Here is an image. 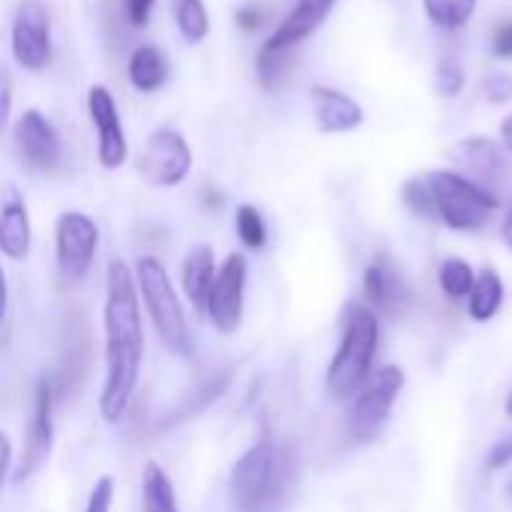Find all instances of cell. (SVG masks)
<instances>
[{"mask_svg": "<svg viewBox=\"0 0 512 512\" xmlns=\"http://www.w3.org/2000/svg\"><path fill=\"white\" fill-rule=\"evenodd\" d=\"M510 495H512V483H510Z\"/></svg>", "mask_w": 512, "mask_h": 512, "instance_id": "ee69618b", "label": "cell"}, {"mask_svg": "<svg viewBox=\"0 0 512 512\" xmlns=\"http://www.w3.org/2000/svg\"><path fill=\"white\" fill-rule=\"evenodd\" d=\"M378 339H381V330H378L375 312L354 303L345 315L342 342L327 369V390L333 399H345L369 381L372 363L378 354Z\"/></svg>", "mask_w": 512, "mask_h": 512, "instance_id": "7a4b0ae2", "label": "cell"}, {"mask_svg": "<svg viewBox=\"0 0 512 512\" xmlns=\"http://www.w3.org/2000/svg\"><path fill=\"white\" fill-rule=\"evenodd\" d=\"M156 0H126V15H129V24L132 27H144L150 21V12H153Z\"/></svg>", "mask_w": 512, "mask_h": 512, "instance_id": "836d02e7", "label": "cell"}, {"mask_svg": "<svg viewBox=\"0 0 512 512\" xmlns=\"http://www.w3.org/2000/svg\"><path fill=\"white\" fill-rule=\"evenodd\" d=\"M324 24V15L309 9V6H294L285 21H279V27L264 39V48L270 51H294L303 39H309L318 27Z\"/></svg>", "mask_w": 512, "mask_h": 512, "instance_id": "d6986e66", "label": "cell"}, {"mask_svg": "<svg viewBox=\"0 0 512 512\" xmlns=\"http://www.w3.org/2000/svg\"><path fill=\"white\" fill-rule=\"evenodd\" d=\"M501 237H504L507 249H510V252H512V207H510V210H507L504 222H501Z\"/></svg>", "mask_w": 512, "mask_h": 512, "instance_id": "60d3db41", "label": "cell"}, {"mask_svg": "<svg viewBox=\"0 0 512 512\" xmlns=\"http://www.w3.org/2000/svg\"><path fill=\"white\" fill-rule=\"evenodd\" d=\"M363 294L372 303V309L384 312V315H402L408 306V285L399 276V270L387 261V258H375L366 273H363Z\"/></svg>", "mask_w": 512, "mask_h": 512, "instance_id": "2e32d148", "label": "cell"}, {"mask_svg": "<svg viewBox=\"0 0 512 512\" xmlns=\"http://www.w3.org/2000/svg\"><path fill=\"white\" fill-rule=\"evenodd\" d=\"M501 141H504V150L512 153V114L501 120Z\"/></svg>", "mask_w": 512, "mask_h": 512, "instance_id": "f35d334b", "label": "cell"}, {"mask_svg": "<svg viewBox=\"0 0 512 512\" xmlns=\"http://www.w3.org/2000/svg\"><path fill=\"white\" fill-rule=\"evenodd\" d=\"M426 183L432 192L435 216L450 231H480L489 225V219L498 210V195L492 189L474 183L462 171H453V168L432 171L426 177Z\"/></svg>", "mask_w": 512, "mask_h": 512, "instance_id": "277c9868", "label": "cell"}, {"mask_svg": "<svg viewBox=\"0 0 512 512\" xmlns=\"http://www.w3.org/2000/svg\"><path fill=\"white\" fill-rule=\"evenodd\" d=\"M282 492L285 462L270 441H258L231 471V507L237 512H267Z\"/></svg>", "mask_w": 512, "mask_h": 512, "instance_id": "5b68a950", "label": "cell"}, {"mask_svg": "<svg viewBox=\"0 0 512 512\" xmlns=\"http://www.w3.org/2000/svg\"><path fill=\"white\" fill-rule=\"evenodd\" d=\"M300 6H309V9H315V12H321L324 18L330 15V9L336 6V0H297Z\"/></svg>", "mask_w": 512, "mask_h": 512, "instance_id": "74e56055", "label": "cell"}, {"mask_svg": "<svg viewBox=\"0 0 512 512\" xmlns=\"http://www.w3.org/2000/svg\"><path fill=\"white\" fill-rule=\"evenodd\" d=\"M192 171V147L177 129H156L141 153V174L156 189L180 186Z\"/></svg>", "mask_w": 512, "mask_h": 512, "instance_id": "9c48e42d", "label": "cell"}, {"mask_svg": "<svg viewBox=\"0 0 512 512\" xmlns=\"http://www.w3.org/2000/svg\"><path fill=\"white\" fill-rule=\"evenodd\" d=\"M312 96V111H315V123L324 135H345L363 126L366 111L363 105L348 96L339 87H327V84H312L309 90Z\"/></svg>", "mask_w": 512, "mask_h": 512, "instance_id": "5bb4252c", "label": "cell"}, {"mask_svg": "<svg viewBox=\"0 0 512 512\" xmlns=\"http://www.w3.org/2000/svg\"><path fill=\"white\" fill-rule=\"evenodd\" d=\"M174 21L189 45H198L210 33V15L204 0H174Z\"/></svg>", "mask_w": 512, "mask_h": 512, "instance_id": "cb8c5ba5", "label": "cell"}, {"mask_svg": "<svg viewBox=\"0 0 512 512\" xmlns=\"http://www.w3.org/2000/svg\"><path fill=\"white\" fill-rule=\"evenodd\" d=\"M507 417H512V393L510 399H507Z\"/></svg>", "mask_w": 512, "mask_h": 512, "instance_id": "7bdbcfd3", "label": "cell"}, {"mask_svg": "<svg viewBox=\"0 0 512 512\" xmlns=\"http://www.w3.org/2000/svg\"><path fill=\"white\" fill-rule=\"evenodd\" d=\"M492 54L498 60H512V18H504L492 30Z\"/></svg>", "mask_w": 512, "mask_h": 512, "instance_id": "1f68e13d", "label": "cell"}, {"mask_svg": "<svg viewBox=\"0 0 512 512\" xmlns=\"http://www.w3.org/2000/svg\"><path fill=\"white\" fill-rule=\"evenodd\" d=\"M234 222H237V237H240V243H243L246 249L258 252V249L267 246V222H264V216H261L258 207L240 204Z\"/></svg>", "mask_w": 512, "mask_h": 512, "instance_id": "484cf974", "label": "cell"}, {"mask_svg": "<svg viewBox=\"0 0 512 512\" xmlns=\"http://www.w3.org/2000/svg\"><path fill=\"white\" fill-rule=\"evenodd\" d=\"M207 207H222V195H219V192H216V195L207 192Z\"/></svg>", "mask_w": 512, "mask_h": 512, "instance_id": "b9f144b4", "label": "cell"}, {"mask_svg": "<svg viewBox=\"0 0 512 512\" xmlns=\"http://www.w3.org/2000/svg\"><path fill=\"white\" fill-rule=\"evenodd\" d=\"M465 81H468V75H465V66H462L459 57L447 54V57L438 60V66H435V90H438V96L456 99L465 90Z\"/></svg>", "mask_w": 512, "mask_h": 512, "instance_id": "83f0119b", "label": "cell"}, {"mask_svg": "<svg viewBox=\"0 0 512 512\" xmlns=\"http://www.w3.org/2000/svg\"><path fill=\"white\" fill-rule=\"evenodd\" d=\"M474 279H477L474 267H471L468 261H462V258H447V261L441 264V270H438L441 291H444L450 300L468 297L471 288H474Z\"/></svg>", "mask_w": 512, "mask_h": 512, "instance_id": "d4e9b609", "label": "cell"}, {"mask_svg": "<svg viewBox=\"0 0 512 512\" xmlns=\"http://www.w3.org/2000/svg\"><path fill=\"white\" fill-rule=\"evenodd\" d=\"M402 387H405V372L399 366L378 369L360 387V396L354 399V408H351V435L357 441H372L381 435Z\"/></svg>", "mask_w": 512, "mask_h": 512, "instance_id": "8992f818", "label": "cell"}, {"mask_svg": "<svg viewBox=\"0 0 512 512\" xmlns=\"http://www.w3.org/2000/svg\"><path fill=\"white\" fill-rule=\"evenodd\" d=\"M501 303H504V282H501L498 270L486 267V270L474 279V288H471V294H468V315H471L474 321H480V324H483V321H492V318L498 315Z\"/></svg>", "mask_w": 512, "mask_h": 512, "instance_id": "44dd1931", "label": "cell"}, {"mask_svg": "<svg viewBox=\"0 0 512 512\" xmlns=\"http://www.w3.org/2000/svg\"><path fill=\"white\" fill-rule=\"evenodd\" d=\"M12 60L24 72H45L54 45H51V15L42 0H21L12 18Z\"/></svg>", "mask_w": 512, "mask_h": 512, "instance_id": "52a82bcc", "label": "cell"}, {"mask_svg": "<svg viewBox=\"0 0 512 512\" xmlns=\"http://www.w3.org/2000/svg\"><path fill=\"white\" fill-rule=\"evenodd\" d=\"M402 201H405V207H408L414 216H420V219H432V216H435V204H432L429 183L420 180V177H414V180H408V183L402 186Z\"/></svg>", "mask_w": 512, "mask_h": 512, "instance_id": "f1b7e54d", "label": "cell"}, {"mask_svg": "<svg viewBox=\"0 0 512 512\" xmlns=\"http://www.w3.org/2000/svg\"><path fill=\"white\" fill-rule=\"evenodd\" d=\"M9 465H12V444H9V438L0 432V489H3V480H6Z\"/></svg>", "mask_w": 512, "mask_h": 512, "instance_id": "8d00e7d4", "label": "cell"}, {"mask_svg": "<svg viewBox=\"0 0 512 512\" xmlns=\"http://www.w3.org/2000/svg\"><path fill=\"white\" fill-rule=\"evenodd\" d=\"M135 285H138V297L144 300L147 315H150L162 345L171 354L186 357L192 348V336H189V324H186L180 297L168 279L165 264L153 255H141L135 261Z\"/></svg>", "mask_w": 512, "mask_h": 512, "instance_id": "3957f363", "label": "cell"}, {"mask_svg": "<svg viewBox=\"0 0 512 512\" xmlns=\"http://www.w3.org/2000/svg\"><path fill=\"white\" fill-rule=\"evenodd\" d=\"M105 384L99 414L105 423H120L141 375L144 360V321L135 273L126 261L114 258L105 276Z\"/></svg>", "mask_w": 512, "mask_h": 512, "instance_id": "6da1fadb", "label": "cell"}, {"mask_svg": "<svg viewBox=\"0 0 512 512\" xmlns=\"http://www.w3.org/2000/svg\"><path fill=\"white\" fill-rule=\"evenodd\" d=\"M126 75H129V84L138 93H156V90H162L168 84L171 66H168V57L162 54V48H156V45H138L129 54Z\"/></svg>", "mask_w": 512, "mask_h": 512, "instance_id": "ac0fdd59", "label": "cell"}, {"mask_svg": "<svg viewBox=\"0 0 512 512\" xmlns=\"http://www.w3.org/2000/svg\"><path fill=\"white\" fill-rule=\"evenodd\" d=\"M54 252L63 279L78 282L90 273L99 252V225L78 210H66L54 225Z\"/></svg>", "mask_w": 512, "mask_h": 512, "instance_id": "ba28073f", "label": "cell"}, {"mask_svg": "<svg viewBox=\"0 0 512 512\" xmlns=\"http://www.w3.org/2000/svg\"><path fill=\"white\" fill-rule=\"evenodd\" d=\"M51 444H54V390L42 378L33 393V411H30V423H27V435H24V453H21V465L15 468L12 480L15 483L30 480L48 462Z\"/></svg>", "mask_w": 512, "mask_h": 512, "instance_id": "7c38bea8", "label": "cell"}, {"mask_svg": "<svg viewBox=\"0 0 512 512\" xmlns=\"http://www.w3.org/2000/svg\"><path fill=\"white\" fill-rule=\"evenodd\" d=\"M288 60H291V51H270L261 45L258 57H255V72H258V81L264 90H279V84L285 81V72H288Z\"/></svg>", "mask_w": 512, "mask_h": 512, "instance_id": "4316f807", "label": "cell"}, {"mask_svg": "<svg viewBox=\"0 0 512 512\" xmlns=\"http://www.w3.org/2000/svg\"><path fill=\"white\" fill-rule=\"evenodd\" d=\"M483 96H486V102H492V105H507L512 102V75L510 72H504V69H498V72H489L486 78H483Z\"/></svg>", "mask_w": 512, "mask_h": 512, "instance_id": "f546056e", "label": "cell"}, {"mask_svg": "<svg viewBox=\"0 0 512 512\" xmlns=\"http://www.w3.org/2000/svg\"><path fill=\"white\" fill-rule=\"evenodd\" d=\"M111 501H114V480L111 477H102V480H96L84 512H111Z\"/></svg>", "mask_w": 512, "mask_h": 512, "instance_id": "4dcf8cb0", "label": "cell"}, {"mask_svg": "<svg viewBox=\"0 0 512 512\" xmlns=\"http://www.w3.org/2000/svg\"><path fill=\"white\" fill-rule=\"evenodd\" d=\"M183 291H186V297L198 306V309H204V303H207V294H210V285H213V279H216V258H213V249L210 246H195L189 255H186V261H183Z\"/></svg>", "mask_w": 512, "mask_h": 512, "instance_id": "ffe728a7", "label": "cell"}, {"mask_svg": "<svg viewBox=\"0 0 512 512\" xmlns=\"http://www.w3.org/2000/svg\"><path fill=\"white\" fill-rule=\"evenodd\" d=\"M87 114L96 129V159L105 171H117L129 159V141L120 123L117 99L105 84L87 90Z\"/></svg>", "mask_w": 512, "mask_h": 512, "instance_id": "8fae6325", "label": "cell"}, {"mask_svg": "<svg viewBox=\"0 0 512 512\" xmlns=\"http://www.w3.org/2000/svg\"><path fill=\"white\" fill-rule=\"evenodd\" d=\"M141 504H144V512H180L177 510V498H174V486L156 462L144 465Z\"/></svg>", "mask_w": 512, "mask_h": 512, "instance_id": "603a6c76", "label": "cell"}, {"mask_svg": "<svg viewBox=\"0 0 512 512\" xmlns=\"http://www.w3.org/2000/svg\"><path fill=\"white\" fill-rule=\"evenodd\" d=\"M453 159L456 165H462L465 177H471L474 183L492 189L504 174H507V159L501 153V147L492 138L474 135V138H462L453 147Z\"/></svg>", "mask_w": 512, "mask_h": 512, "instance_id": "9a60e30c", "label": "cell"}, {"mask_svg": "<svg viewBox=\"0 0 512 512\" xmlns=\"http://www.w3.org/2000/svg\"><path fill=\"white\" fill-rule=\"evenodd\" d=\"M426 18L432 21V27L444 30V33H456L465 30L480 6V0H420Z\"/></svg>", "mask_w": 512, "mask_h": 512, "instance_id": "7402d4cb", "label": "cell"}, {"mask_svg": "<svg viewBox=\"0 0 512 512\" xmlns=\"http://www.w3.org/2000/svg\"><path fill=\"white\" fill-rule=\"evenodd\" d=\"M9 111H12V81H9V75L0 69V132H3V126H6V120H9Z\"/></svg>", "mask_w": 512, "mask_h": 512, "instance_id": "d590c367", "label": "cell"}, {"mask_svg": "<svg viewBox=\"0 0 512 512\" xmlns=\"http://www.w3.org/2000/svg\"><path fill=\"white\" fill-rule=\"evenodd\" d=\"M246 276H249V264L240 252L228 255L222 261V267L216 270V279L210 285L207 294V315L210 324L219 333H234L243 321V306H246Z\"/></svg>", "mask_w": 512, "mask_h": 512, "instance_id": "30bf717a", "label": "cell"}, {"mask_svg": "<svg viewBox=\"0 0 512 512\" xmlns=\"http://www.w3.org/2000/svg\"><path fill=\"white\" fill-rule=\"evenodd\" d=\"M33 231H30V213L27 204L18 195H9L0 207V255L21 261L30 255Z\"/></svg>", "mask_w": 512, "mask_h": 512, "instance_id": "e0dca14e", "label": "cell"}, {"mask_svg": "<svg viewBox=\"0 0 512 512\" xmlns=\"http://www.w3.org/2000/svg\"><path fill=\"white\" fill-rule=\"evenodd\" d=\"M507 465H512V438L501 441V444L489 453V459H486V468H489V471H498V468H507Z\"/></svg>", "mask_w": 512, "mask_h": 512, "instance_id": "e575fe53", "label": "cell"}, {"mask_svg": "<svg viewBox=\"0 0 512 512\" xmlns=\"http://www.w3.org/2000/svg\"><path fill=\"white\" fill-rule=\"evenodd\" d=\"M264 18H267V12L258 6V3H246V6H240L237 9V24L243 27V30H261L264 27Z\"/></svg>", "mask_w": 512, "mask_h": 512, "instance_id": "d6a6232c", "label": "cell"}, {"mask_svg": "<svg viewBox=\"0 0 512 512\" xmlns=\"http://www.w3.org/2000/svg\"><path fill=\"white\" fill-rule=\"evenodd\" d=\"M15 147L33 171H54L63 159L60 132L39 108H27L15 120Z\"/></svg>", "mask_w": 512, "mask_h": 512, "instance_id": "4fadbf2b", "label": "cell"}, {"mask_svg": "<svg viewBox=\"0 0 512 512\" xmlns=\"http://www.w3.org/2000/svg\"><path fill=\"white\" fill-rule=\"evenodd\" d=\"M6 306H9V288H6V276H3V267H0V324L6 318Z\"/></svg>", "mask_w": 512, "mask_h": 512, "instance_id": "ab89813d", "label": "cell"}]
</instances>
